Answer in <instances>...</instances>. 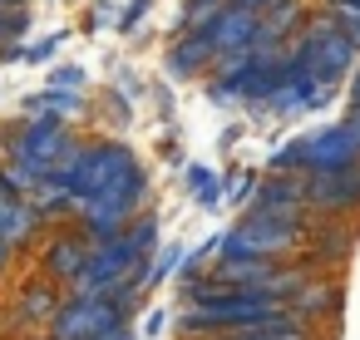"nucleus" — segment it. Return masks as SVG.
<instances>
[{"mask_svg": "<svg viewBox=\"0 0 360 340\" xmlns=\"http://www.w3.org/2000/svg\"><path fill=\"white\" fill-rule=\"evenodd\" d=\"M188 192H193L202 207H217V202H222V178L198 163V168H188Z\"/></svg>", "mask_w": 360, "mask_h": 340, "instance_id": "4468645a", "label": "nucleus"}, {"mask_svg": "<svg viewBox=\"0 0 360 340\" xmlns=\"http://www.w3.org/2000/svg\"><path fill=\"white\" fill-rule=\"evenodd\" d=\"M183 266V247H163V251H153V266H148V286H158L168 271H178Z\"/></svg>", "mask_w": 360, "mask_h": 340, "instance_id": "dca6fc26", "label": "nucleus"}, {"mask_svg": "<svg viewBox=\"0 0 360 340\" xmlns=\"http://www.w3.org/2000/svg\"><path fill=\"white\" fill-rule=\"evenodd\" d=\"M350 104H360V70H355V79H350Z\"/></svg>", "mask_w": 360, "mask_h": 340, "instance_id": "5701e85b", "label": "nucleus"}, {"mask_svg": "<svg viewBox=\"0 0 360 340\" xmlns=\"http://www.w3.org/2000/svg\"><path fill=\"white\" fill-rule=\"evenodd\" d=\"M129 315L134 310L109 296H70V301H60V310L50 320V340H99L109 330H124Z\"/></svg>", "mask_w": 360, "mask_h": 340, "instance_id": "7ed1b4c3", "label": "nucleus"}, {"mask_svg": "<svg viewBox=\"0 0 360 340\" xmlns=\"http://www.w3.org/2000/svg\"><path fill=\"white\" fill-rule=\"evenodd\" d=\"M0 6H15V0H0Z\"/></svg>", "mask_w": 360, "mask_h": 340, "instance_id": "b1692460", "label": "nucleus"}, {"mask_svg": "<svg viewBox=\"0 0 360 340\" xmlns=\"http://www.w3.org/2000/svg\"><path fill=\"white\" fill-rule=\"evenodd\" d=\"M232 6H247V11H262V6H271V0H232Z\"/></svg>", "mask_w": 360, "mask_h": 340, "instance_id": "4be33fe9", "label": "nucleus"}, {"mask_svg": "<svg viewBox=\"0 0 360 340\" xmlns=\"http://www.w3.org/2000/svg\"><path fill=\"white\" fill-rule=\"evenodd\" d=\"M306 242H311V227L247 212L237 227L222 232L217 261H291L296 251H306Z\"/></svg>", "mask_w": 360, "mask_h": 340, "instance_id": "f257e3e1", "label": "nucleus"}, {"mask_svg": "<svg viewBox=\"0 0 360 340\" xmlns=\"http://www.w3.org/2000/svg\"><path fill=\"white\" fill-rule=\"evenodd\" d=\"M286 306H291V315H301V320L311 325V320H321V315H335V310L345 306V291H340L335 281H306Z\"/></svg>", "mask_w": 360, "mask_h": 340, "instance_id": "9d476101", "label": "nucleus"}, {"mask_svg": "<svg viewBox=\"0 0 360 340\" xmlns=\"http://www.w3.org/2000/svg\"><path fill=\"white\" fill-rule=\"evenodd\" d=\"M212 55H217V50H212V35H207V30H193V35L173 50V74H198Z\"/></svg>", "mask_w": 360, "mask_h": 340, "instance_id": "ddd939ff", "label": "nucleus"}, {"mask_svg": "<svg viewBox=\"0 0 360 340\" xmlns=\"http://www.w3.org/2000/svg\"><path fill=\"white\" fill-rule=\"evenodd\" d=\"M163 320H168V315H163V310H153V315L143 320V330H148V335H158V325H163Z\"/></svg>", "mask_w": 360, "mask_h": 340, "instance_id": "aec40b11", "label": "nucleus"}, {"mask_svg": "<svg viewBox=\"0 0 360 340\" xmlns=\"http://www.w3.org/2000/svg\"><path fill=\"white\" fill-rule=\"evenodd\" d=\"M25 25H30V15H25V11H15V6H0V45H6V40H15Z\"/></svg>", "mask_w": 360, "mask_h": 340, "instance_id": "a211bd4d", "label": "nucleus"}, {"mask_svg": "<svg viewBox=\"0 0 360 340\" xmlns=\"http://www.w3.org/2000/svg\"><path fill=\"white\" fill-rule=\"evenodd\" d=\"M306 247H316V251H311L316 261H345L350 247H355V227H340V222L326 217V227H316Z\"/></svg>", "mask_w": 360, "mask_h": 340, "instance_id": "f8f14e48", "label": "nucleus"}, {"mask_svg": "<svg viewBox=\"0 0 360 340\" xmlns=\"http://www.w3.org/2000/svg\"><path fill=\"white\" fill-rule=\"evenodd\" d=\"M306 178V207L311 212H355L360 207V163L335 168V173H301Z\"/></svg>", "mask_w": 360, "mask_h": 340, "instance_id": "20e7f679", "label": "nucleus"}, {"mask_svg": "<svg viewBox=\"0 0 360 340\" xmlns=\"http://www.w3.org/2000/svg\"><path fill=\"white\" fill-rule=\"evenodd\" d=\"M99 340H134V330L124 325V330H109V335H99Z\"/></svg>", "mask_w": 360, "mask_h": 340, "instance_id": "412c9836", "label": "nucleus"}, {"mask_svg": "<svg viewBox=\"0 0 360 340\" xmlns=\"http://www.w3.org/2000/svg\"><path fill=\"white\" fill-rule=\"evenodd\" d=\"M65 84H70V89H79V84H84V74H79V70H55V89H65Z\"/></svg>", "mask_w": 360, "mask_h": 340, "instance_id": "6ab92c4d", "label": "nucleus"}, {"mask_svg": "<svg viewBox=\"0 0 360 340\" xmlns=\"http://www.w3.org/2000/svg\"><path fill=\"white\" fill-rule=\"evenodd\" d=\"M65 148H70V133H65V124H55V119H35V124H25V129H15L11 133V158H35V163H45V168H55L60 158H65Z\"/></svg>", "mask_w": 360, "mask_h": 340, "instance_id": "423d86ee", "label": "nucleus"}, {"mask_svg": "<svg viewBox=\"0 0 360 340\" xmlns=\"http://www.w3.org/2000/svg\"><path fill=\"white\" fill-rule=\"evenodd\" d=\"M330 20H335V25H340V35L360 50V6H335V11H330Z\"/></svg>", "mask_w": 360, "mask_h": 340, "instance_id": "f3484780", "label": "nucleus"}, {"mask_svg": "<svg viewBox=\"0 0 360 340\" xmlns=\"http://www.w3.org/2000/svg\"><path fill=\"white\" fill-rule=\"evenodd\" d=\"M40 256H45V281H55V286H75V281L84 276L89 256H94V242H89L84 232H65V237H55Z\"/></svg>", "mask_w": 360, "mask_h": 340, "instance_id": "6e6552de", "label": "nucleus"}, {"mask_svg": "<svg viewBox=\"0 0 360 340\" xmlns=\"http://www.w3.org/2000/svg\"><path fill=\"white\" fill-rule=\"evenodd\" d=\"M45 340H50V335H45Z\"/></svg>", "mask_w": 360, "mask_h": 340, "instance_id": "393cba45", "label": "nucleus"}, {"mask_svg": "<svg viewBox=\"0 0 360 340\" xmlns=\"http://www.w3.org/2000/svg\"><path fill=\"white\" fill-rule=\"evenodd\" d=\"M40 232V207L30 197H15L0 188V266H6L20 247H30Z\"/></svg>", "mask_w": 360, "mask_h": 340, "instance_id": "39448f33", "label": "nucleus"}, {"mask_svg": "<svg viewBox=\"0 0 360 340\" xmlns=\"http://www.w3.org/2000/svg\"><path fill=\"white\" fill-rule=\"evenodd\" d=\"M55 310H60L55 281H30V286H20L15 306L6 310V330H11V335H30V330H40V325L50 330Z\"/></svg>", "mask_w": 360, "mask_h": 340, "instance_id": "0eeeda50", "label": "nucleus"}, {"mask_svg": "<svg viewBox=\"0 0 360 340\" xmlns=\"http://www.w3.org/2000/svg\"><path fill=\"white\" fill-rule=\"evenodd\" d=\"M227 11V0H188L183 6V25H193V30H207L217 15Z\"/></svg>", "mask_w": 360, "mask_h": 340, "instance_id": "2eb2a0df", "label": "nucleus"}, {"mask_svg": "<svg viewBox=\"0 0 360 340\" xmlns=\"http://www.w3.org/2000/svg\"><path fill=\"white\" fill-rule=\"evenodd\" d=\"M296 20H301V0H271V6H266V20L257 25L252 50H257V55H262V50H276V45H281V35H286V30H296Z\"/></svg>", "mask_w": 360, "mask_h": 340, "instance_id": "9b49d317", "label": "nucleus"}, {"mask_svg": "<svg viewBox=\"0 0 360 340\" xmlns=\"http://www.w3.org/2000/svg\"><path fill=\"white\" fill-rule=\"evenodd\" d=\"M296 65L311 74V79H321V84H330L335 89V79L355 65V45L340 35V25L330 20V15H316L306 30H301V40H296Z\"/></svg>", "mask_w": 360, "mask_h": 340, "instance_id": "f03ea898", "label": "nucleus"}, {"mask_svg": "<svg viewBox=\"0 0 360 340\" xmlns=\"http://www.w3.org/2000/svg\"><path fill=\"white\" fill-rule=\"evenodd\" d=\"M257 25H262V15L257 11H247V6H227L212 25H207V35H212V50L217 55H232V50H247L252 40H257Z\"/></svg>", "mask_w": 360, "mask_h": 340, "instance_id": "1a4fd4ad", "label": "nucleus"}]
</instances>
